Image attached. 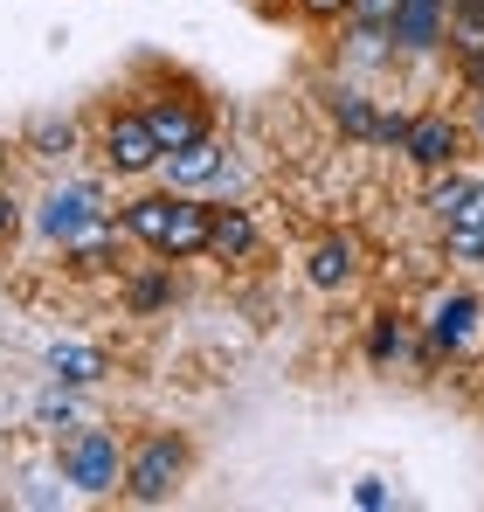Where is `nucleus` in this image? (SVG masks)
I'll list each match as a JSON object with an SVG mask.
<instances>
[{
  "label": "nucleus",
  "instance_id": "f257e3e1",
  "mask_svg": "<svg viewBox=\"0 0 484 512\" xmlns=\"http://www.w3.org/2000/svg\"><path fill=\"white\" fill-rule=\"evenodd\" d=\"M118 229L139 236L146 250H160V256H208V208L194 194H180V187L125 201L118 208Z\"/></svg>",
  "mask_w": 484,
  "mask_h": 512
},
{
  "label": "nucleus",
  "instance_id": "f03ea898",
  "mask_svg": "<svg viewBox=\"0 0 484 512\" xmlns=\"http://www.w3.org/2000/svg\"><path fill=\"white\" fill-rule=\"evenodd\" d=\"M187 436L180 429H153L132 457H125V499H139V506H160L180 492V478H187Z\"/></svg>",
  "mask_w": 484,
  "mask_h": 512
},
{
  "label": "nucleus",
  "instance_id": "7ed1b4c3",
  "mask_svg": "<svg viewBox=\"0 0 484 512\" xmlns=\"http://www.w3.org/2000/svg\"><path fill=\"white\" fill-rule=\"evenodd\" d=\"M422 340L436 346L443 360H484V298L471 291H443L422 319Z\"/></svg>",
  "mask_w": 484,
  "mask_h": 512
},
{
  "label": "nucleus",
  "instance_id": "20e7f679",
  "mask_svg": "<svg viewBox=\"0 0 484 512\" xmlns=\"http://www.w3.org/2000/svg\"><path fill=\"white\" fill-rule=\"evenodd\" d=\"M63 478L90 492V499H104V492H118L125 485V450H118V429H77L70 443H63Z\"/></svg>",
  "mask_w": 484,
  "mask_h": 512
},
{
  "label": "nucleus",
  "instance_id": "39448f33",
  "mask_svg": "<svg viewBox=\"0 0 484 512\" xmlns=\"http://www.w3.org/2000/svg\"><path fill=\"white\" fill-rule=\"evenodd\" d=\"M166 153L160 139H153V125H146V111H111L104 118V167L111 173H153Z\"/></svg>",
  "mask_w": 484,
  "mask_h": 512
},
{
  "label": "nucleus",
  "instance_id": "423d86ee",
  "mask_svg": "<svg viewBox=\"0 0 484 512\" xmlns=\"http://www.w3.org/2000/svg\"><path fill=\"white\" fill-rule=\"evenodd\" d=\"M388 42L402 56H436L450 49V0H402L395 21H388Z\"/></svg>",
  "mask_w": 484,
  "mask_h": 512
},
{
  "label": "nucleus",
  "instance_id": "0eeeda50",
  "mask_svg": "<svg viewBox=\"0 0 484 512\" xmlns=\"http://www.w3.org/2000/svg\"><path fill=\"white\" fill-rule=\"evenodd\" d=\"M402 153L415 160L422 173H436V167H457V153H464V125L450 118V111H422V118H408V139H402Z\"/></svg>",
  "mask_w": 484,
  "mask_h": 512
},
{
  "label": "nucleus",
  "instance_id": "6e6552de",
  "mask_svg": "<svg viewBox=\"0 0 484 512\" xmlns=\"http://www.w3.org/2000/svg\"><path fill=\"white\" fill-rule=\"evenodd\" d=\"M35 222H42L49 243H77L83 229H97L104 215H97V194H90V187H56V194L35 208Z\"/></svg>",
  "mask_w": 484,
  "mask_h": 512
},
{
  "label": "nucleus",
  "instance_id": "1a4fd4ad",
  "mask_svg": "<svg viewBox=\"0 0 484 512\" xmlns=\"http://www.w3.org/2000/svg\"><path fill=\"white\" fill-rule=\"evenodd\" d=\"M146 125H153V139H160V153H180V146L208 139V111H201L194 97H153V104H146Z\"/></svg>",
  "mask_w": 484,
  "mask_h": 512
},
{
  "label": "nucleus",
  "instance_id": "9d476101",
  "mask_svg": "<svg viewBox=\"0 0 484 512\" xmlns=\"http://www.w3.org/2000/svg\"><path fill=\"white\" fill-rule=\"evenodd\" d=\"M160 173H166V187L194 194V187H208V180H222V173H229V153H222V146H215V132H208V139H194V146L166 153Z\"/></svg>",
  "mask_w": 484,
  "mask_h": 512
},
{
  "label": "nucleus",
  "instance_id": "9b49d317",
  "mask_svg": "<svg viewBox=\"0 0 484 512\" xmlns=\"http://www.w3.org/2000/svg\"><path fill=\"white\" fill-rule=\"evenodd\" d=\"M305 277L319 284V291H346L353 277H360V243L339 229V236H319L312 256H305Z\"/></svg>",
  "mask_w": 484,
  "mask_h": 512
},
{
  "label": "nucleus",
  "instance_id": "f8f14e48",
  "mask_svg": "<svg viewBox=\"0 0 484 512\" xmlns=\"http://www.w3.org/2000/svg\"><path fill=\"white\" fill-rule=\"evenodd\" d=\"M249 250H256V222H249V208H208V256L242 263Z\"/></svg>",
  "mask_w": 484,
  "mask_h": 512
},
{
  "label": "nucleus",
  "instance_id": "ddd939ff",
  "mask_svg": "<svg viewBox=\"0 0 484 512\" xmlns=\"http://www.w3.org/2000/svg\"><path fill=\"white\" fill-rule=\"evenodd\" d=\"M450 56L457 63L484 56V0H450Z\"/></svg>",
  "mask_w": 484,
  "mask_h": 512
},
{
  "label": "nucleus",
  "instance_id": "4468645a",
  "mask_svg": "<svg viewBox=\"0 0 484 512\" xmlns=\"http://www.w3.org/2000/svg\"><path fill=\"white\" fill-rule=\"evenodd\" d=\"M332 118H339V125H346L353 139H374V132H381V111L367 104V90H353V84L332 90Z\"/></svg>",
  "mask_w": 484,
  "mask_h": 512
},
{
  "label": "nucleus",
  "instance_id": "2eb2a0df",
  "mask_svg": "<svg viewBox=\"0 0 484 512\" xmlns=\"http://www.w3.org/2000/svg\"><path fill=\"white\" fill-rule=\"evenodd\" d=\"M111 250H118V229H111V222H97V229H83L77 243H70V270L97 277V270H111Z\"/></svg>",
  "mask_w": 484,
  "mask_h": 512
},
{
  "label": "nucleus",
  "instance_id": "dca6fc26",
  "mask_svg": "<svg viewBox=\"0 0 484 512\" xmlns=\"http://www.w3.org/2000/svg\"><path fill=\"white\" fill-rule=\"evenodd\" d=\"M49 367H56V381H70V388L104 381V353H97V346H49Z\"/></svg>",
  "mask_w": 484,
  "mask_h": 512
},
{
  "label": "nucleus",
  "instance_id": "f3484780",
  "mask_svg": "<svg viewBox=\"0 0 484 512\" xmlns=\"http://www.w3.org/2000/svg\"><path fill=\"white\" fill-rule=\"evenodd\" d=\"M408 346H415V326H408L402 312H381V319H374V340H367V353H374V367L402 360Z\"/></svg>",
  "mask_w": 484,
  "mask_h": 512
},
{
  "label": "nucleus",
  "instance_id": "a211bd4d",
  "mask_svg": "<svg viewBox=\"0 0 484 512\" xmlns=\"http://www.w3.org/2000/svg\"><path fill=\"white\" fill-rule=\"evenodd\" d=\"M471 187H478L471 173H450V167H436V180H429V215H436V222H450V215L464 208V194H471Z\"/></svg>",
  "mask_w": 484,
  "mask_h": 512
},
{
  "label": "nucleus",
  "instance_id": "6ab92c4d",
  "mask_svg": "<svg viewBox=\"0 0 484 512\" xmlns=\"http://www.w3.org/2000/svg\"><path fill=\"white\" fill-rule=\"evenodd\" d=\"M443 250L464 256V263H484V229H471V222H443Z\"/></svg>",
  "mask_w": 484,
  "mask_h": 512
},
{
  "label": "nucleus",
  "instance_id": "aec40b11",
  "mask_svg": "<svg viewBox=\"0 0 484 512\" xmlns=\"http://www.w3.org/2000/svg\"><path fill=\"white\" fill-rule=\"evenodd\" d=\"M395 7H402V0H353V7H346V21H353V28H388V21H395Z\"/></svg>",
  "mask_w": 484,
  "mask_h": 512
},
{
  "label": "nucleus",
  "instance_id": "412c9836",
  "mask_svg": "<svg viewBox=\"0 0 484 512\" xmlns=\"http://www.w3.org/2000/svg\"><path fill=\"white\" fill-rule=\"evenodd\" d=\"M70 146H77V125H42V132H35V153H42V160H56V153H70Z\"/></svg>",
  "mask_w": 484,
  "mask_h": 512
},
{
  "label": "nucleus",
  "instance_id": "4be33fe9",
  "mask_svg": "<svg viewBox=\"0 0 484 512\" xmlns=\"http://www.w3.org/2000/svg\"><path fill=\"white\" fill-rule=\"evenodd\" d=\"M353 506H360V512H381V506H388V485H381V478H360V485H353Z\"/></svg>",
  "mask_w": 484,
  "mask_h": 512
},
{
  "label": "nucleus",
  "instance_id": "5701e85b",
  "mask_svg": "<svg viewBox=\"0 0 484 512\" xmlns=\"http://www.w3.org/2000/svg\"><path fill=\"white\" fill-rule=\"evenodd\" d=\"M450 222H471V229H484V180L471 187V194H464V208H457Z\"/></svg>",
  "mask_w": 484,
  "mask_h": 512
},
{
  "label": "nucleus",
  "instance_id": "b1692460",
  "mask_svg": "<svg viewBox=\"0 0 484 512\" xmlns=\"http://www.w3.org/2000/svg\"><path fill=\"white\" fill-rule=\"evenodd\" d=\"M298 7H305V14H312V21H339V14H346V7H353V0H298Z\"/></svg>",
  "mask_w": 484,
  "mask_h": 512
},
{
  "label": "nucleus",
  "instance_id": "393cba45",
  "mask_svg": "<svg viewBox=\"0 0 484 512\" xmlns=\"http://www.w3.org/2000/svg\"><path fill=\"white\" fill-rule=\"evenodd\" d=\"M14 229H21V201H14V194H0V243H7Z\"/></svg>",
  "mask_w": 484,
  "mask_h": 512
},
{
  "label": "nucleus",
  "instance_id": "a878e982",
  "mask_svg": "<svg viewBox=\"0 0 484 512\" xmlns=\"http://www.w3.org/2000/svg\"><path fill=\"white\" fill-rule=\"evenodd\" d=\"M160 298H166V284H139V291H132V305H139V312H153Z\"/></svg>",
  "mask_w": 484,
  "mask_h": 512
},
{
  "label": "nucleus",
  "instance_id": "bb28decb",
  "mask_svg": "<svg viewBox=\"0 0 484 512\" xmlns=\"http://www.w3.org/2000/svg\"><path fill=\"white\" fill-rule=\"evenodd\" d=\"M471 132L484 139V97H471Z\"/></svg>",
  "mask_w": 484,
  "mask_h": 512
}]
</instances>
